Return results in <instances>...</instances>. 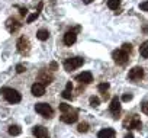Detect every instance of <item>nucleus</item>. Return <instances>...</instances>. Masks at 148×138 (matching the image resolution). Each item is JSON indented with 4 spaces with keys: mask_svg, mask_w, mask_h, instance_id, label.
I'll return each mask as SVG.
<instances>
[{
    "mask_svg": "<svg viewBox=\"0 0 148 138\" xmlns=\"http://www.w3.org/2000/svg\"><path fill=\"white\" fill-rule=\"evenodd\" d=\"M76 80L80 82V83H83V84H90L93 82V74L90 71H83V73H80L76 77Z\"/></svg>",
    "mask_w": 148,
    "mask_h": 138,
    "instance_id": "10",
    "label": "nucleus"
},
{
    "mask_svg": "<svg viewBox=\"0 0 148 138\" xmlns=\"http://www.w3.org/2000/svg\"><path fill=\"white\" fill-rule=\"evenodd\" d=\"M115 135H116V132L112 128H105L97 132V138H115Z\"/></svg>",
    "mask_w": 148,
    "mask_h": 138,
    "instance_id": "14",
    "label": "nucleus"
},
{
    "mask_svg": "<svg viewBox=\"0 0 148 138\" xmlns=\"http://www.w3.org/2000/svg\"><path fill=\"white\" fill-rule=\"evenodd\" d=\"M31 92H32V95L34 96H42L44 93H45V84H42V83H34L32 84V87H31Z\"/></svg>",
    "mask_w": 148,
    "mask_h": 138,
    "instance_id": "12",
    "label": "nucleus"
},
{
    "mask_svg": "<svg viewBox=\"0 0 148 138\" xmlns=\"http://www.w3.org/2000/svg\"><path fill=\"white\" fill-rule=\"evenodd\" d=\"M83 62H84V60L82 57H71V58H67L64 61V68H65V71H73L76 68L82 67Z\"/></svg>",
    "mask_w": 148,
    "mask_h": 138,
    "instance_id": "2",
    "label": "nucleus"
},
{
    "mask_svg": "<svg viewBox=\"0 0 148 138\" xmlns=\"http://www.w3.org/2000/svg\"><path fill=\"white\" fill-rule=\"evenodd\" d=\"M141 125H142V124H141V121H139V119H138V118L135 116V118L132 119V122L129 124V128H135V129H141Z\"/></svg>",
    "mask_w": 148,
    "mask_h": 138,
    "instance_id": "21",
    "label": "nucleus"
},
{
    "mask_svg": "<svg viewBox=\"0 0 148 138\" xmlns=\"http://www.w3.org/2000/svg\"><path fill=\"white\" fill-rule=\"evenodd\" d=\"M139 54L144 58H148V41H145L141 47H139Z\"/></svg>",
    "mask_w": 148,
    "mask_h": 138,
    "instance_id": "19",
    "label": "nucleus"
},
{
    "mask_svg": "<svg viewBox=\"0 0 148 138\" xmlns=\"http://www.w3.org/2000/svg\"><path fill=\"white\" fill-rule=\"evenodd\" d=\"M57 67H58V65H57V62H51V68H52V70H55Z\"/></svg>",
    "mask_w": 148,
    "mask_h": 138,
    "instance_id": "33",
    "label": "nucleus"
},
{
    "mask_svg": "<svg viewBox=\"0 0 148 138\" xmlns=\"http://www.w3.org/2000/svg\"><path fill=\"white\" fill-rule=\"evenodd\" d=\"M26 13H28V9H26V8H22V9H21V15H22V16H25Z\"/></svg>",
    "mask_w": 148,
    "mask_h": 138,
    "instance_id": "32",
    "label": "nucleus"
},
{
    "mask_svg": "<svg viewBox=\"0 0 148 138\" xmlns=\"http://www.w3.org/2000/svg\"><path fill=\"white\" fill-rule=\"evenodd\" d=\"M122 100H123V102H129V100H132V95H131V93H129V95L125 93V95L122 96Z\"/></svg>",
    "mask_w": 148,
    "mask_h": 138,
    "instance_id": "30",
    "label": "nucleus"
},
{
    "mask_svg": "<svg viewBox=\"0 0 148 138\" xmlns=\"http://www.w3.org/2000/svg\"><path fill=\"white\" fill-rule=\"evenodd\" d=\"M21 132H22V129H21L19 125H10V126H9V134H10V135L16 137V135H19Z\"/></svg>",
    "mask_w": 148,
    "mask_h": 138,
    "instance_id": "20",
    "label": "nucleus"
},
{
    "mask_svg": "<svg viewBox=\"0 0 148 138\" xmlns=\"http://www.w3.org/2000/svg\"><path fill=\"white\" fill-rule=\"evenodd\" d=\"M16 71L21 74V73L26 71V68H25V65H22V64H18V65H16Z\"/></svg>",
    "mask_w": 148,
    "mask_h": 138,
    "instance_id": "29",
    "label": "nucleus"
},
{
    "mask_svg": "<svg viewBox=\"0 0 148 138\" xmlns=\"http://www.w3.org/2000/svg\"><path fill=\"white\" fill-rule=\"evenodd\" d=\"M48 36H49V32H48L47 29H39V31L36 32V38H38L39 41H47Z\"/></svg>",
    "mask_w": 148,
    "mask_h": 138,
    "instance_id": "17",
    "label": "nucleus"
},
{
    "mask_svg": "<svg viewBox=\"0 0 148 138\" xmlns=\"http://www.w3.org/2000/svg\"><path fill=\"white\" fill-rule=\"evenodd\" d=\"M71 90H73V83L68 82L67 86H65V90L61 93V96H62L64 99H71Z\"/></svg>",
    "mask_w": 148,
    "mask_h": 138,
    "instance_id": "16",
    "label": "nucleus"
},
{
    "mask_svg": "<svg viewBox=\"0 0 148 138\" xmlns=\"http://www.w3.org/2000/svg\"><path fill=\"white\" fill-rule=\"evenodd\" d=\"M77 118H79V113L76 112V111H68V112H65V113H62L61 115V121L64 122V124H74L77 121Z\"/></svg>",
    "mask_w": 148,
    "mask_h": 138,
    "instance_id": "6",
    "label": "nucleus"
},
{
    "mask_svg": "<svg viewBox=\"0 0 148 138\" xmlns=\"http://www.w3.org/2000/svg\"><path fill=\"white\" fill-rule=\"evenodd\" d=\"M125 138H134V135L132 134H128V135H125Z\"/></svg>",
    "mask_w": 148,
    "mask_h": 138,
    "instance_id": "35",
    "label": "nucleus"
},
{
    "mask_svg": "<svg viewBox=\"0 0 148 138\" xmlns=\"http://www.w3.org/2000/svg\"><path fill=\"white\" fill-rule=\"evenodd\" d=\"M76 41H77V34H76V31H68V32H65V35H64V44H65L67 47H71Z\"/></svg>",
    "mask_w": 148,
    "mask_h": 138,
    "instance_id": "11",
    "label": "nucleus"
},
{
    "mask_svg": "<svg viewBox=\"0 0 148 138\" xmlns=\"http://www.w3.org/2000/svg\"><path fill=\"white\" fill-rule=\"evenodd\" d=\"M128 77H129L131 80H141V79L144 77V68H142V67H139V65L134 67L132 70L129 71Z\"/></svg>",
    "mask_w": 148,
    "mask_h": 138,
    "instance_id": "8",
    "label": "nucleus"
},
{
    "mask_svg": "<svg viewBox=\"0 0 148 138\" xmlns=\"http://www.w3.org/2000/svg\"><path fill=\"white\" fill-rule=\"evenodd\" d=\"M108 8L112 10H118L121 8V0H108Z\"/></svg>",
    "mask_w": 148,
    "mask_h": 138,
    "instance_id": "18",
    "label": "nucleus"
},
{
    "mask_svg": "<svg viewBox=\"0 0 148 138\" xmlns=\"http://www.w3.org/2000/svg\"><path fill=\"white\" fill-rule=\"evenodd\" d=\"M93 0H83V3H86V5H89V3H92Z\"/></svg>",
    "mask_w": 148,
    "mask_h": 138,
    "instance_id": "34",
    "label": "nucleus"
},
{
    "mask_svg": "<svg viewBox=\"0 0 148 138\" xmlns=\"http://www.w3.org/2000/svg\"><path fill=\"white\" fill-rule=\"evenodd\" d=\"M0 95H3V97L9 102V103H19L22 96L18 90L15 89H10V87H3V89H0Z\"/></svg>",
    "mask_w": 148,
    "mask_h": 138,
    "instance_id": "1",
    "label": "nucleus"
},
{
    "mask_svg": "<svg viewBox=\"0 0 148 138\" xmlns=\"http://www.w3.org/2000/svg\"><path fill=\"white\" fill-rule=\"evenodd\" d=\"M35 111H36L39 115L45 116V118H51L52 113H54L52 108H51L48 103H36V105H35Z\"/></svg>",
    "mask_w": 148,
    "mask_h": 138,
    "instance_id": "4",
    "label": "nucleus"
},
{
    "mask_svg": "<svg viewBox=\"0 0 148 138\" xmlns=\"http://www.w3.org/2000/svg\"><path fill=\"white\" fill-rule=\"evenodd\" d=\"M6 28H8V31H9V32H16V31L21 28V23H19L16 19L10 18V19H8V21H6Z\"/></svg>",
    "mask_w": 148,
    "mask_h": 138,
    "instance_id": "13",
    "label": "nucleus"
},
{
    "mask_svg": "<svg viewBox=\"0 0 148 138\" xmlns=\"http://www.w3.org/2000/svg\"><path fill=\"white\" fill-rule=\"evenodd\" d=\"M16 47H18V51H19L21 54H23V55H25V54H28V52H29V49H31L29 41H28V38H25V36L19 38V41H18Z\"/></svg>",
    "mask_w": 148,
    "mask_h": 138,
    "instance_id": "5",
    "label": "nucleus"
},
{
    "mask_svg": "<svg viewBox=\"0 0 148 138\" xmlns=\"http://www.w3.org/2000/svg\"><path fill=\"white\" fill-rule=\"evenodd\" d=\"M112 57H113V60H115L116 64L125 65V64L128 62V60H129V52H126V51H123V49L121 48V49H115V51L112 52Z\"/></svg>",
    "mask_w": 148,
    "mask_h": 138,
    "instance_id": "3",
    "label": "nucleus"
},
{
    "mask_svg": "<svg viewBox=\"0 0 148 138\" xmlns=\"http://www.w3.org/2000/svg\"><path fill=\"white\" fill-rule=\"evenodd\" d=\"M142 112L148 115V102H144V105H142Z\"/></svg>",
    "mask_w": 148,
    "mask_h": 138,
    "instance_id": "31",
    "label": "nucleus"
},
{
    "mask_svg": "<svg viewBox=\"0 0 148 138\" xmlns=\"http://www.w3.org/2000/svg\"><path fill=\"white\" fill-rule=\"evenodd\" d=\"M39 82H42V84H48L52 82V74H48V70H42L38 76Z\"/></svg>",
    "mask_w": 148,
    "mask_h": 138,
    "instance_id": "15",
    "label": "nucleus"
},
{
    "mask_svg": "<svg viewBox=\"0 0 148 138\" xmlns=\"http://www.w3.org/2000/svg\"><path fill=\"white\" fill-rule=\"evenodd\" d=\"M38 16H39V13H38V12H35V13L29 15V16H28V19H26V23H32L34 21H36V19H38Z\"/></svg>",
    "mask_w": 148,
    "mask_h": 138,
    "instance_id": "24",
    "label": "nucleus"
},
{
    "mask_svg": "<svg viewBox=\"0 0 148 138\" xmlns=\"http://www.w3.org/2000/svg\"><path fill=\"white\" fill-rule=\"evenodd\" d=\"M77 131H79V132H87V131H89V124H87V122H82V124H79Z\"/></svg>",
    "mask_w": 148,
    "mask_h": 138,
    "instance_id": "23",
    "label": "nucleus"
},
{
    "mask_svg": "<svg viewBox=\"0 0 148 138\" xmlns=\"http://www.w3.org/2000/svg\"><path fill=\"white\" fill-rule=\"evenodd\" d=\"M99 103H100V99L99 97H96V96H92L90 97V105L92 106H99Z\"/></svg>",
    "mask_w": 148,
    "mask_h": 138,
    "instance_id": "26",
    "label": "nucleus"
},
{
    "mask_svg": "<svg viewBox=\"0 0 148 138\" xmlns=\"http://www.w3.org/2000/svg\"><path fill=\"white\" fill-rule=\"evenodd\" d=\"M109 109H110V112H112V115H113L115 118H118V116H119V113H121V100L118 99V96L112 97Z\"/></svg>",
    "mask_w": 148,
    "mask_h": 138,
    "instance_id": "7",
    "label": "nucleus"
},
{
    "mask_svg": "<svg viewBox=\"0 0 148 138\" xmlns=\"http://www.w3.org/2000/svg\"><path fill=\"white\" fill-rule=\"evenodd\" d=\"M97 89H99V92H100V93H103V95H105V97H106V96H108V95H106V90L109 89V83H100Z\"/></svg>",
    "mask_w": 148,
    "mask_h": 138,
    "instance_id": "22",
    "label": "nucleus"
},
{
    "mask_svg": "<svg viewBox=\"0 0 148 138\" xmlns=\"http://www.w3.org/2000/svg\"><path fill=\"white\" fill-rule=\"evenodd\" d=\"M32 132H34V135H35L36 138H48V137H49L48 129H47L45 126H41V125L34 126V128H32Z\"/></svg>",
    "mask_w": 148,
    "mask_h": 138,
    "instance_id": "9",
    "label": "nucleus"
},
{
    "mask_svg": "<svg viewBox=\"0 0 148 138\" xmlns=\"http://www.w3.org/2000/svg\"><path fill=\"white\" fill-rule=\"evenodd\" d=\"M139 9L144 10V12H148V0H145V2H142V3L139 5Z\"/></svg>",
    "mask_w": 148,
    "mask_h": 138,
    "instance_id": "27",
    "label": "nucleus"
},
{
    "mask_svg": "<svg viewBox=\"0 0 148 138\" xmlns=\"http://www.w3.org/2000/svg\"><path fill=\"white\" fill-rule=\"evenodd\" d=\"M122 49L131 54V51H132V45H131V44H123V45H122Z\"/></svg>",
    "mask_w": 148,
    "mask_h": 138,
    "instance_id": "28",
    "label": "nucleus"
},
{
    "mask_svg": "<svg viewBox=\"0 0 148 138\" xmlns=\"http://www.w3.org/2000/svg\"><path fill=\"white\" fill-rule=\"evenodd\" d=\"M60 111H61L62 113H65V112L71 111V108H70V105H67V103H60Z\"/></svg>",
    "mask_w": 148,
    "mask_h": 138,
    "instance_id": "25",
    "label": "nucleus"
}]
</instances>
